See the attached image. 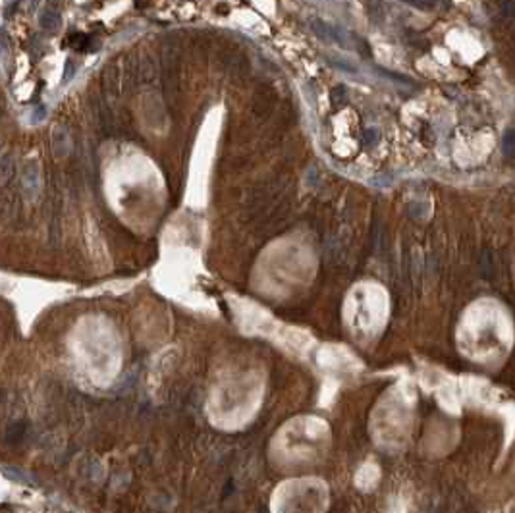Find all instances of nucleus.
<instances>
[{"mask_svg":"<svg viewBox=\"0 0 515 513\" xmlns=\"http://www.w3.org/2000/svg\"><path fill=\"white\" fill-rule=\"evenodd\" d=\"M2 475L6 477V479H10L12 483H21V484H32V477L29 475H25V473H21L20 469H14V467H4L2 469Z\"/></svg>","mask_w":515,"mask_h":513,"instance_id":"obj_1","label":"nucleus"}]
</instances>
